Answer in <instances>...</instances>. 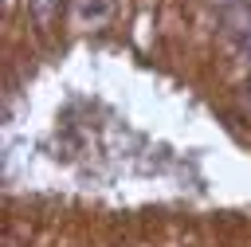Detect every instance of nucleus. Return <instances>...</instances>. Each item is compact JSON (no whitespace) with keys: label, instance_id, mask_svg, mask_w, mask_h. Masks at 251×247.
<instances>
[{"label":"nucleus","instance_id":"f257e3e1","mask_svg":"<svg viewBox=\"0 0 251 247\" xmlns=\"http://www.w3.org/2000/svg\"><path fill=\"white\" fill-rule=\"evenodd\" d=\"M247 47H251V35H247Z\"/></svg>","mask_w":251,"mask_h":247}]
</instances>
